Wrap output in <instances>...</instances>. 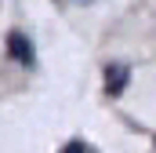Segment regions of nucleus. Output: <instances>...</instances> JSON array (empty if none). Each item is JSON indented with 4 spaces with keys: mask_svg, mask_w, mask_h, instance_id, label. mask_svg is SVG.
<instances>
[{
    "mask_svg": "<svg viewBox=\"0 0 156 153\" xmlns=\"http://www.w3.org/2000/svg\"><path fill=\"white\" fill-rule=\"evenodd\" d=\"M105 84H109L113 95H120L123 84H127V66H109V69H105Z\"/></svg>",
    "mask_w": 156,
    "mask_h": 153,
    "instance_id": "f03ea898",
    "label": "nucleus"
},
{
    "mask_svg": "<svg viewBox=\"0 0 156 153\" xmlns=\"http://www.w3.org/2000/svg\"><path fill=\"white\" fill-rule=\"evenodd\" d=\"M62 153H94V150H91L87 142H69V146H66Z\"/></svg>",
    "mask_w": 156,
    "mask_h": 153,
    "instance_id": "7ed1b4c3",
    "label": "nucleus"
},
{
    "mask_svg": "<svg viewBox=\"0 0 156 153\" xmlns=\"http://www.w3.org/2000/svg\"><path fill=\"white\" fill-rule=\"evenodd\" d=\"M73 4H91V0H73Z\"/></svg>",
    "mask_w": 156,
    "mask_h": 153,
    "instance_id": "20e7f679",
    "label": "nucleus"
},
{
    "mask_svg": "<svg viewBox=\"0 0 156 153\" xmlns=\"http://www.w3.org/2000/svg\"><path fill=\"white\" fill-rule=\"evenodd\" d=\"M7 47H11V58H18L22 66H33V44L26 33H11L7 37Z\"/></svg>",
    "mask_w": 156,
    "mask_h": 153,
    "instance_id": "f257e3e1",
    "label": "nucleus"
}]
</instances>
